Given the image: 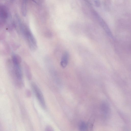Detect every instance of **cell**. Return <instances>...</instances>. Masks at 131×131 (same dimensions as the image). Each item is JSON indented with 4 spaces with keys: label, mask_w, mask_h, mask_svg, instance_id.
Returning a JSON list of instances; mask_svg holds the SVG:
<instances>
[{
    "label": "cell",
    "mask_w": 131,
    "mask_h": 131,
    "mask_svg": "<svg viewBox=\"0 0 131 131\" xmlns=\"http://www.w3.org/2000/svg\"><path fill=\"white\" fill-rule=\"evenodd\" d=\"M27 1L25 0H24L22 5V13L23 15L24 16H26L27 14Z\"/></svg>",
    "instance_id": "obj_9"
},
{
    "label": "cell",
    "mask_w": 131,
    "mask_h": 131,
    "mask_svg": "<svg viewBox=\"0 0 131 131\" xmlns=\"http://www.w3.org/2000/svg\"><path fill=\"white\" fill-rule=\"evenodd\" d=\"M0 16L3 18H7L8 16L7 11L3 7H0Z\"/></svg>",
    "instance_id": "obj_8"
},
{
    "label": "cell",
    "mask_w": 131,
    "mask_h": 131,
    "mask_svg": "<svg viewBox=\"0 0 131 131\" xmlns=\"http://www.w3.org/2000/svg\"><path fill=\"white\" fill-rule=\"evenodd\" d=\"M32 0L35 3L37 4H39L41 2V0Z\"/></svg>",
    "instance_id": "obj_11"
},
{
    "label": "cell",
    "mask_w": 131,
    "mask_h": 131,
    "mask_svg": "<svg viewBox=\"0 0 131 131\" xmlns=\"http://www.w3.org/2000/svg\"><path fill=\"white\" fill-rule=\"evenodd\" d=\"M69 58V55L68 53L66 52L64 53L62 56L60 65L61 67L63 68L67 66Z\"/></svg>",
    "instance_id": "obj_4"
},
{
    "label": "cell",
    "mask_w": 131,
    "mask_h": 131,
    "mask_svg": "<svg viewBox=\"0 0 131 131\" xmlns=\"http://www.w3.org/2000/svg\"><path fill=\"white\" fill-rule=\"evenodd\" d=\"M12 59L14 64H20L21 59L19 56L17 55H14L12 57Z\"/></svg>",
    "instance_id": "obj_7"
},
{
    "label": "cell",
    "mask_w": 131,
    "mask_h": 131,
    "mask_svg": "<svg viewBox=\"0 0 131 131\" xmlns=\"http://www.w3.org/2000/svg\"><path fill=\"white\" fill-rule=\"evenodd\" d=\"M87 128V125L84 122H81L79 125V128L81 131H85Z\"/></svg>",
    "instance_id": "obj_10"
},
{
    "label": "cell",
    "mask_w": 131,
    "mask_h": 131,
    "mask_svg": "<svg viewBox=\"0 0 131 131\" xmlns=\"http://www.w3.org/2000/svg\"><path fill=\"white\" fill-rule=\"evenodd\" d=\"M23 33L28 42L30 49L33 51L36 50L37 44L36 40L29 29L23 24L21 26Z\"/></svg>",
    "instance_id": "obj_1"
},
{
    "label": "cell",
    "mask_w": 131,
    "mask_h": 131,
    "mask_svg": "<svg viewBox=\"0 0 131 131\" xmlns=\"http://www.w3.org/2000/svg\"><path fill=\"white\" fill-rule=\"evenodd\" d=\"M93 15L102 28L105 30L109 36L112 39H114V37L108 25L96 11L93 12Z\"/></svg>",
    "instance_id": "obj_2"
},
{
    "label": "cell",
    "mask_w": 131,
    "mask_h": 131,
    "mask_svg": "<svg viewBox=\"0 0 131 131\" xmlns=\"http://www.w3.org/2000/svg\"><path fill=\"white\" fill-rule=\"evenodd\" d=\"M91 5L98 7L100 6L101 2L100 0H83Z\"/></svg>",
    "instance_id": "obj_6"
},
{
    "label": "cell",
    "mask_w": 131,
    "mask_h": 131,
    "mask_svg": "<svg viewBox=\"0 0 131 131\" xmlns=\"http://www.w3.org/2000/svg\"><path fill=\"white\" fill-rule=\"evenodd\" d=\"M32 88L36 96L41 105L43 108L46 107V104L44 97L39 87L35 84H32Z\"/></svg>",
    "instance_id": "obj_3"
},
{
    "label": "cell",
    "mask_w": 131,
    "mask_h": 131,
    "mask_svg": "<svg viewBox=\"0 0 131 131\" xmlns=\"http://www.w3.org/2000/svg\"><path fill=\"white\" fill-rule=\"evenodd\" d=\"M102 113L105 117L108 116L110 113V110L108 104L106 102L102 103L101 106Z\"/></svg>",
    "instance_id": "obj_5"
}]
</instances>
